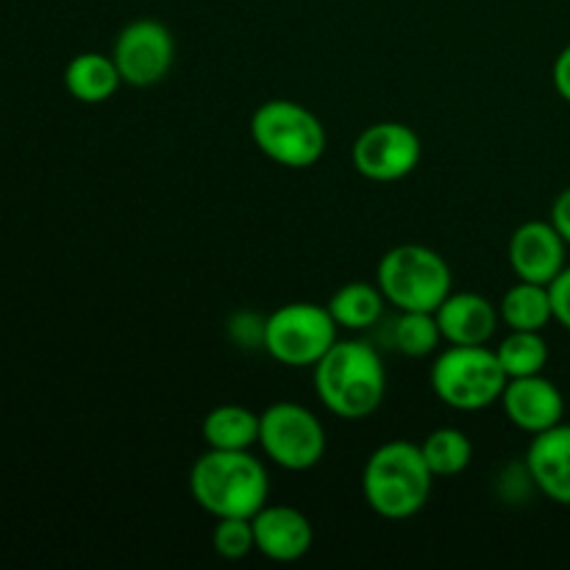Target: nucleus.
Returning a JSON list of instances; mask_svg holds the SVG:
<instances>
[{
    "label": "nucleus",
    "instance_id": "nucleus-20",
    "mask_svg": "<svg viewBox=\"0 0 570 570\" xmlns=\"http://www.w3.org/2000/svg\"><path fill=\"white\" fill-rule=\"evenodd\" d=\"M423 456H426L429 468H432L434 479L443 476H460L468 471L473 460V443L462 429L454 426H440L429 432L421 443Z\"/></svg>",
    "mask_w": 570,
    "mask_h": 570
},
{
    "label": "nucleus",
    "instance_id": "nucleus-10",
    "mask_svg": "<svg viewBox=\"0 0 570 570\" xmlns=\"http://www.w3.org/2000/svg\"><path fill=\"white\" fill-rule=\"evenodd\" d=\"M111 59L120 70L122 83L137 89L156 87L176 65V39L165 22L142 17L117 33Z\"/></svg>",
    "mask_w": 570,
    "mask_h": 570
},
{
    "label": "nucleus",
    "instance_id": "nucleus-16",
    "mask_svg": "<svg viewBox=\"0 0 570 570\" xmlns=\"http://www.w3.org/2000/svg\"><path fill=\"white\" fill-rule=\"evenodd\" d=\"M122 87V76L115 59L98 50L72 56L65 67V89L78 104H104Z\"/></svg>",
    "mask_w": 570,
    "mask_h": 570
},
{
    "label": "nucleus",
    "instance_id": "nucleus-25",
    "mask_svg": "<svg viewBox=\"0 0 570 570\" xmlns=\"http://www.w3.org/2000/svg\"><path fill=\"white\" fill-rule=\"evenodd\" d=\"M551 78H554V89L557 95H560L566 104H570V45L560 50V56L554 59V72H551Z\"/></svg>",
    "mask_w": 570,
    "mask_h": 570
},
{
    "label": "nucleus",
    "instance_id": "nucleus-26",
    "mask_svg": "<svg viewBox=\"0 0 570 570\" xmlns=\"http://www.w3.org/2000/svg\"><path fill=\"white\" fill-rule=\"evenodd\" d=\"M551 223H554L557 232H560L562 239L570 245V187H566L557 195L554 206H551Z\"/></svg>",
    "mask_w": 570,
    "mask_h": 570
},
{
    "label": "nucleus",
    "instance_id": "nucleus-3",
    "mask_svg": "<svg viewBox=\"0 0 570 570\" xmlns=\"http://www.w3.org/2000/svg\"><path fill=\"white\" fill-rule=\"evenodd\" d=\"M434 473L423 456L421 443L390 440L382 443L362 468L365 504L384 521H410L432 495Z\"/></svg>",
    "mask_w": 570,
    "mask_h": 570
},
{
    "label": "nucleus",
    "instance_id": "nucleus-18",
    "mask_svg": "<svg viewBox=\"0 0 570 570\" xmlns=\"http://www.w3.org/2000/svg\"><path fill=\"white\" fill-rule=\"evenodd\" d=\"M501 323H507L515 332H543L554 321V306H551L549 284L521 282L512 284L499 301Z\"/></svg>",
    "mask_w": 570,
    "mask_h": 570
},
{
    "label": "nucleus",
    "instance_id": "nucleus-23",
    "mask_svg": "<svg viewBox=\"0 0 570 570\" xmlns=\"http://www.w3.org/2000/svg\"><path fill=\"white\" fill-rule=\"evenodd\" d=\"M212 549L217 551V557L232 562L254 554V518H217L215 529H212Z\"/></svg>",
    "mask_w": 570,
    "mask_h": 570
},
{
    "label": "nucleus",
    "instance_id": "nucleus-24",
    "mask_svg": "<svg viewBox=\"0 0 570 570\" xmlns=\"http://www.w3.org/2000/svg\"><path fill=\"white\" fill-rule=\"evenodd\" d=\"M551 306H554V321L570 332V267H562L560 276L549 284Z\"/></svg>",
    "mask_w": 570,
    "mask_h": 570
},
{
    "label": "nucleus",
    "instance_id": "nucleus-12",
    "mask_svg": "<svg viewBox=\"0 0 570 570\" xmlns=\"http://www.w3.org/2000/svg\"><path fill=\"white\" fill-rule=\"evenodd\" d=\"M499 404L504 406L507 421L532 438L562 423V415H566V399L560 387L543 373L510 379Z\"/></svg>",
    "mask_w": 570,
    "mask_h": 570
},
{
    "label": "nucleus",
    "instance_id": "nucleus-15",
    "mask_svg": "<svg viewBox=\"0 0 570 570\" xmlns=\"http://www.w3.org/2000/svg\"><path fill=\"white\" fill-rule=\"evenodd\" d=\"M443 343L488 345L499 328V306L479 293H454L434 309Z\"/></svg>",
    "mask_w": 570,
    "mask_h": 570
},
{
    "label": "nucleus",
    "instance_id": "nucleus-7",
    "mask_svg": "<svg viewBox=\"0 0 570 570\" xmlns=\"http://www.w3.org/2000/svg\"><path fill=\"white\" fill-rule=\"evenodd\" d=\"M337 328L326 304L293 301L265 317L262 348L287 367H315L337 343Z\"/></svg>",
    "mask_w": 570,
    "mask_h": 570
},
{
    "label": "nucleus",
    "instance_id": "nucleus-14",
    "mask_svg": "<svg viewBox=\"0 0 570 570\" xmlns=\"http://www.w3.org/2000/svg\"><path fill=\"white\" fill-rule=\"evenodd\" d=\"M523 468L546 499L570 507V423H557L534 434Z\"/></svg>",
    "mask_w": 570,
    "mask_h": 570
},
{
    "label": "nucleus",
    "instance_id": "nucleus-2",
    "mask_svg": "<svg viewBox=\"0 0 570 570\" xmlns=\"http://www.w3.org/2000/svg\"><path fill=\"white\" fill-rule=\"evenodd\" d=\"M189 495L212 518H254L271 495L265 462L250 451L206 449L189 471Z\"/></svg>",
    "mask_w": 570,
    "mask_h": 570
},
{
    "label": "nucleus",
    "instance_id": "nucleus-9",
    "mask_svg": "<svg viewBox=\"0 0 570 570\" xmlns=\"http://www.w3.org/2000/svg\"><path fill=\"white\" fill-rule=\"evenodd\" d=\"M421 156L423 142L415 128L395 120L367 126L351 148L356 173L376 184H393L412 176L421 165Z\"/></svg>",
    "mask_w": 570,
    "mask_h": 570
},
{
    "label": "nucleus",
    "instance_id": "nucleus-21",
    "mask_svg": "<svg viewBox=\"0 0 570 570\" xmlns=\"http://www.w3.org/2000/svg\"><path fill=\"white\" fill-rule=\"evenodd\" d=\"M501 367L507 379H521L543 373L549 365V343L543 340V332H515L510 328L504 340L495 348Z\"/></svg>",
    "mask_w": 570,
    "mask_h": 570
},
{
    "label": "nucleus",
    "instance_id": "nucleus-19",
    "mask_svg": "<svg viewBox=\"0 0 570 570\" xmlns=\"http://www.w3.org/2000/svg\"><path fill=\"white\" fill-rule=\"evenodd\" d=\"M384 295L379 284L371 282H348L328 298V312L334 323L345 332H365L376 326L384 315Z\"/></svg>",
    "mask_w": 570,
    "mask_h": 570
},
{
    "label": "nucleus",
    "instance_id": "nucleus-1",
    "mask_svg": "<svg viewBox=\"0 0 570 570\" xmlns=\"http://www.w3.org/2000/svg\"><path fill=\"white\" fill-rule=\"evenodd\" d=\"M312 373L321 404L343 421L376 415L387 395L384 362L365 340H337Z\"/></svg>",
    "mask_w": 570,
    "mask_h": 570
},
{
    "label": "nucleus",
    "instance_id": "nucleus-6",
    "mask_svg": "<svg viewBox=\"0 0 570 570\" xmlns=\"http://www.w3.org/2000/svg\"><path fill=\"white\" fill-rule=\"evenodd\" d=\"M432 393L445 406L479 412L499 404L507 387V373L495 351L488 345H449L432 365Z\"/></svg>",
    "mask_w": 570,
    "mask_h": 570
},
{
    "label": "nucleus",
    "instance_id": "nucleus-17",
    "mask_svg": "<svg viewBox=\"0 0 570 570\" xmlns=\"http://www.w3.org/2000/svg\"><path fill=\"white\" fill-rule=\"evenodd\" d=\"M200 434L206 449L250 451L259 445V412L243 404H220L206 412Z\"/></svg>",
    "mask_w": 570,
    "mask_h": 570
},
{
    "label": "nucleus",
    "instance_id": "nucleus-22",
    "mask_svg": "<svg viewBox=\"0 0 570 570\" xmlns=\"http://www.w3.org/2000/svg\"><path fill=\"white\" fill-rule=\"evenodd\" d=\"M393 343L410 360L438 354L443 334H440L434 312H401L393 326Z\"/></svg>",
    "mask_w": 570,
    "mask_h": 570
},
{
    "label": "nucleus",
    "instance_id": "nucleus-5",
    "mask_svg": "<svg viewBox=\"0 0 570 570\" xmlns=\"http://www.w3.org/2000/svg\"><path fill=\"white\" fill-rule=\"evenodd\" d=\"M376 284L399 312H434L451 295V267L434 248L404 243L379 259Z\"/></svg>",
    "mask_w": 570,
    "mask_h": 570
},
{
    "label": "nucleus",
    "instance_id": "nucleus-4",
    "mask_svg": "<svg viewBox=\"0 0 570 570\" xmlns=\"http://www.w3.org/2000/svg\"><path fill=\"white\" fill-rule=\"evenodd\" d=\"M250 139L273 165L306 170L326 154V128L315 111L298 100H265L250 117Z\"/></svg>",
    "mask_w": 570,
    "mask_h": 570
},
{
    "label": "nucleus",
    "instance_id": "nucleus-11",
    "mask_svg": "<svg viewBox=\"0 0 570 570\" xmlns=\"http://www.w3.org/2000/svg\"><path fill=\"white\" fill-rule=\"evenodd\" d=\"M568 243L551 220H527L512 232L507 259L521 282L551 284L566 267Z\"/></svg>",
    "mask_w": 570,
    "mask_h": 570
},
{
    "label": "nucleus",
    "instance_id": "nucleus-13",
    "mask_svg": "<svg viewBox=\"0 0 570 570\" xmlns=\"http://www.w3.org/2000/svg\"><path fill=\"white\" fill-rule=\"evenodd\" d=\"M256 551L271 562H298L304 560L315 543L312 521L289 504H265L254 515Z\"/></svg>",
    "mask_w": 570,
    "mask_h": 570
},
{
    "label": "nucleus",
    "instance_id": "nucleus-8",
    "mask_svg": "<svg viewBox=\"0 0 570 570\" xmlns=\"http://www.w3.org/2000/svg\"><path fill=\"white\" fill-rule=\"evenodd\" d=\"M326 429L321 417L295 401H276L259 412V449L273 465L304 473L326 456Z\"/></svg>",
    "mask_w": 570,
    "mask_h": 570
}]
</instances>
